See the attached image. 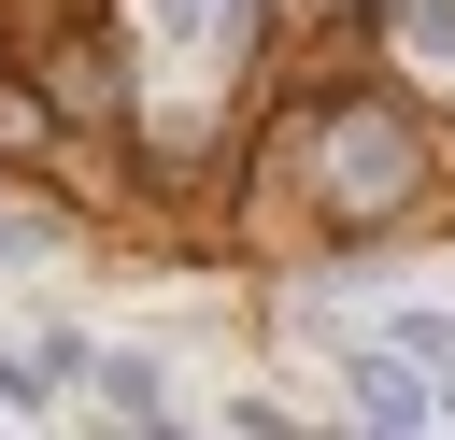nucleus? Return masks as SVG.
<instances>
[{
  "label": "nucleus",
  "mask_w": 455,
  "mask_h": 440,
  "mask_svg": "<svg viewBox=\"0 0 455 440\" xmlns=\"http://www.w3.org/2000/svg\"><path fill=\"white\" fill-rule=\"evenodd\" d=\"M327 170H341V185H327L341 213H384V199H412V170H427V156H412V128H398V114H355Z\"/></svg>",
  "instance_id": "f257e3e1"
},
{
  "label": "nucleus",
  "mask_w": 455,
  "mask_h": 440,
  "mask_svg": "<svg viewBox=\"0 0 455 440\" xmlns=\"http://www.w3.org/2000/svg\"><path fill=\"white\" fill-rule=\"evenodd\" d=\"M398 28H427V43H455V0H398Z\"/></svg>",
  "instance_id": "f03ea898"
},
{
  "label": "nucleus",
  "mask_w": 455,
  "mask_h": 440,
  "mask_svg": "<svg viewBox=\"0 0 455 440\" xmlns=\"http://www.w3.org/2000/svg\"><path fill=\"white\" fill-rule=\"evenodd\" d=\"M199 14H213V0H156V28H199Z\"/></svg>",
  "instance_id": "7ed1b4c3"
}]
</instances>
